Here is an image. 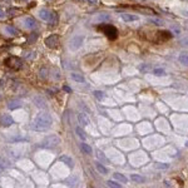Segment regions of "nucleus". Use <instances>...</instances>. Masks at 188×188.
I'll list each match as a JSON object with an SVG mask.
<instances>
[{
	"mask_svg": "<svg viewBox=\"0 0 188 188\" xmlns=\"http://www.w3.org/2000/svg\"><path fill=\"white\" fill-rule=\"evenodd\" d=\"M51 124H53V120H51L50 114L47 112H40L35 115L32 127L36 132H43V130L49 129L51 127Z\"/></svg>",
	"mask_w": 188,
	"mask_h": 188,
	"instance_id": "f257e3e1",
	"label": "nucleus"
},
{
	"mask_svg": "<svg viewBox=\"0 0 188 188\" xmlns=\"http://www.w3.org/2000/svg\"><path fill=\"white\" fill-rule=\"evenodd\" d=\"M51 174L55 178H65L69 174V167L64 164L63 162H59L58 164H55L51 168Z\"/></svg>",
	"mask_w": 188,
	"mask_h": 188,
	"instance_id": "f03ea898",
	"label": "nucleus"
},
{
	"mask_svg": "<svg viewBox=\"0 0 188 188\" xmlns=\"http://www.w3.org/2000/svg\"><path fill=\"white\" fill-rule=\"evenodd\" d=\"M62 143V139L57 134H50V136L45 137L42 142V147L44 148H48V149H51V148H57V147Z\"/></svg>",
	"mask_w": 188,
	"mask_h": 188,
	"instance_id": "7ed1b4c3",
	"label": "nucleus"
},
{
	"mask_svg": "<svg viewBox=\"0 0 188 188\" xmlns=\"http://www.w3.org/2000/svg\"><path fill=\"white\" fill-rule=\"evenodd\" d=\"M53 158H54V156L50 154L49 152H39L35 156L36 162H39V164L42 166V167H48L49 163L53 160Z\"/></svg>",
	"mask_w": 188,
	"mask_h": 188,
	"instance_id": "20e7f679",
	"label": "nucleus"
},
{
	"mask_svg": "<svg viewBox=\"0 0 188 188\" xmlns=\"http://www.w3.org/2000/svg\"><path fill=\"white\" fill-rule=\"evenodd\" d=\"M83 43H84V35H74L69 40V49L72 51H77L83 47Z\"/></svg>",
	"mask_w": 188,
	"mask_h": 188,
	"instance_id": "39448f33",
	"label": "nucleus"
},
{
	"mask_svg": "<svg viewBox=\"0 0 188 188\" xmlns=\"http://www.w3.org/2000/svg\"><path fill=\"white\" fill-rule=\"evenodd\" d=\"M20 23H21V26L24 29H26V30H32V29H34L36 26V23H35L34 18H32V17H24V18H21Z\"/></svg>",
	"mask_w": 188,
	"mask_h": 188,
	"instance_id": "423d86ee",
	"label": "nucleus"
},
{
	"mask_svg": "<svg viewBox=\"0 0 188 188\" xmlns=\"http://www.w3.org/2000/svg\"><path fill=\"white\" fill-rule=\"evenodd\" d=\"M38 17L42 20H44V21H50V20H53V13L49 9L43 8V9H40L38 11Z\"/></svg>",
	"mask_w": 188,
	"mask_h": 188,
	"instance_id": "0eeeda50",
	"label": "nucleus"
},
{
	"mask_svg": "<svg viewBox=\"0 0 188 188\" xmlns=\"http://www.w3.org/2000/svg\"><path fill=\"white\" fill-rule=\"evenodd\" d=\"M13 123H14V118H13L10 114H3L0 117V124L4 127H10Z\"/></svg>",
	"mask_w": 188,
	"mask_h": 188,
	"instance_id": "6e6552de",
	"label": "nucleus"
},
{
	"mask_svg": "<svg viewBox=\"0 0 188 188\" xmlns=\"http://www.w3.org/2000/svg\"><path fill=\"white\" fill-rule=\"evenodd\" d=\"M33 103H34V105L36 107V108H39V109H45L47 108V103H45L44 98L40 97V96L34 97L33 98Z\"/></svg>",
	"mask_w": 188,
	"mask_h": 188,
	"instance_id": "1a4fd4ad",
	"label": "nucleus"
},
{
	"mask_svg": "<svg viewBox=\"0 0 188 188\" xmlns=\"http://www.w3.org/2000/svg\"><path fill=\"white\" fill-rule=\"evenodd\" d=\"M126 23H133V21H138L139 20V17L138 15H134V14H129V13H123L122 15H120Z\"/></svg>",
	"mask_w": 188,
	"mask_h": 188,
	"instance_id": "9d476101",
	"label": "nucleus"
},
{
	"mask_svg": "<svg viewBox=\"0 0 188 188\" xmlns=\"http://www.w3.org/2000/svg\"><path fill=\"white\" fill-rule=\"evenodd\" d=\"M111 20V15L107 14V13H100V14H98L96 18L93 19L94 23H107Z\"/></svg>",
	"mask_w": 188,
	"mask_h": 188,
	"instance_id": "9b49d317",
	"label": "nucleus"
},
{
	"mask_svg": "<svg viewBox=\"0 0 188 188\" xmlns=\"http://www.w3.org/2000/svg\"><path fill=\"white\" fill-rule=\"evenodd\" d=\"M2 30L8 36H15L18 34V30L15 28H13V26H10V25H4L3 28H2Z\"/></svg>",
	"mask_w": 188,
	"mask_h": 188,
	"instance_id": "f8f14e48",
	"label": "nucleus"
},
{
	"mask_svg": "<svg viewBox=\"0 0 188 188\" xmlns=\"http://www.w3.org/2000/svg\"><path fill=\"white\" fill-rule=\"evenodd\" d=\"M58 40H59L58 35H50V36H48V38L45 39V44H47V47L53 48V47H55V45H57Z\"/></svg>",
	"mask_w": 188,
	"mask_h": 188,
	"instance_id": "ddd939ff",
	"label": "nucleus"
},
{
	"mask_svg": "<svg viewBox=\"0 0 188 188\" xmlns=\"http://www.w3.org/2000/svg\"><path fill=\"white\" fill-rule=\"evenodd\" d=\"M78 119H79V123H80L82 127H90V122H89V119H88V117L85 114L80 113L78 115Z\"/></svg>",
	"mask_w": 188,
	"mask_h": 188,
	"instance_id": "4468645a",
	"label": "nucleus"
},
{
	"mask_svg": "<svg viewBox=\"0 0 188 188\" xmlns=\"http://www.w3.org/2000/svg\"><path fill=\"white\" fill-rule=\"evenodd\" d=\"M70 78L74 80L75 83H80V84L85 83V78H84V75H82L80 73H72V74H70Z\"/></svg>",
	"mask_w": 188,
	"mask_h": 188,
	"instance_id": "2eb2a0df",
	"label": "nucleus"
},
{
	"mask_svg": "<svg viewBox=\"0 0 188 188\" xmlns=\"http://www.w3.org/2000/svg\"><path fill=\"white\" fill-rule=\"evenodd\" d=\"M18 166L24 169V171H30L33 169V163L30 162V160H20V162L18 163Z\"/></svg>",
	"mask_w": 188,
	"mask_h": 188,
	"instance_id": "dca6fc26",
	"label": "nucleus"
},
{
	"mask_svg": "<svg viewBox=\"0 0 188 188\" xmlns=\"http://www.w3.org/2000/svg\"><path fill=\"white\" fill-rule=\"evenodd\" d=\"M21 100H18V99H13L8 103V108L9 109H18V108H21Z\"/></svg>",
	"mask_w": 188,
	"mask_h": 188,
	"instance_id": "f3484780",
	"label": "nucleus"
},
{
	"mask_svg": "<svg viewBox=\"0 0 188 188\" xmlns=\"http://www.w3.org/2000/svg\"><path fill=\"white\" fill-rule=\"evenodd\" d=\"M60 162H63L64 164H66L69 168H73L74 167V162H73V159L69 156H62L60 157Z\"/></svg>",
	"mask_w": 188,
	"mask_h": 188,
	"instance_id": "a211bd4d",
	"label": "nucleus"
},
{
	"mask_svg": "<svg viewBox=\"0 0 188 188\" xmlns=\"http://www.w3.org/2000/svg\"><path fill=\"white\" fill-rule=\"evenodd\" d=\"M178 62L183 66H188V53H179L178 55Z\"/></svg>",
	"mask_w": 188,
	"mask_h": 188,
	"instance_id": "6ab92c4d",
	"label": "nucleus"
},
{
	"mask_svg": "<svg viewBox=\"0 0 188 188\" xmlns=\"http://www.w3.org/2000/svg\"><path fill=\"white\" fill-rule=\"evenodd\" d=\"M113 178L119 181V182H122V183H127V181H128V178L126 176H123L122 173H119V172H114L113 173Z\"/></svg>",
	"mask_w": 188,
	"mask_h": 188,
	"instance_id": "aec40b11",
	"label": "nucleus"
},
{
	"mask_svg": "<svg viewBox=\"0 0 188 188\" xmlns=\"http://www.w3.org/2000/svg\"><path fill=\"white\" fill-rule=\"evenodd\" d=\"M80 149H82V152L84 154H92L93 153V149H92V147L87 143H80Z\"/></svg>",
	"mask_w": 188,
	"mask_h": 188,
	"instance_id": "412c9836",
	"label": "nucleus"
},
{
	"mask_svg": "<svg viewBox=\"0 0 188 188\" xmlns=\"http://www.w3.org/2000/svg\"><path fill=\"white\" fill-rule=\"evenodd\" d=\"M153 75L154 77H158V78H160V77H167V73H166V70L163 69V68H154L153 69Z\"/></svg>",
	"mask_w": 188,
	"mask_h": 188,
	"instance_id": "4be33fe9",
	"label": "nucleus"
},
{
	"mask_svg": "<svg viewBox=\"0 0 188 188\" xmlns=\"http://www.w3.org/2000/svg\"><path fill=\"white\" fill-rule=\"evenodd\" d=\"M96 168H97V171L99 172V173H102L103 174V176H105V174H108V169H107L103 164H100L99 162H97L96 163Z\"/></svg>",
	"mask_w": 188,
	"mask_h": 188,
	"instance_id": "5701e85b",
	"label": "nucleus"
},
{
	"mask_svg": "<svg viewBox=\"0 0 188 188\" xmlns=\"http://www.w3.org/2000/svg\"><path fill=\"white\" fill-rule=\"evenodd\" d=\"M75 133H77V136L82 139V141H85L87 139V136H85V133H84V130L80 128V127H77L75 128Z\"/></svg>",
	"mask_w": 188,
	"mask_h": 188,
	"instance_id": "b1692460",
	"label": "nucleus"
},
{
	"mask_svg": "<svg viewBox=\"0 0 188 188\" xmlns=\"http://www.w3.org/2000/svg\"><path fill=\"white\" fill-rule=\"evenodd\" d=\"M130 179L132 181H136V182H138V183H143L144 181H145V178L144 177H142V176H139V174H132L130 176Z\"/></svg>",
	"mask_w": 188,
	"mask_h": 188,
	"instance_id": "393cba45",
	"label": "nucleus"
},
{
	"mask_svg": "<svg viewBox=\"0 0 188 188\" xmlns=\"http://www.w3.org/2000/svg\"><path fill=\"white\" fill-rule=\"evenodd\" d=\"M97 158H98V160H100V162H103V163H105L107 162V157H105V154L102 152V151H97Z\"/></svg>",
	"mask_w": 188,
	"mask_h": 188,
	"instance_id": "a878e982",
	"label": "nucleus"
},
{
	"mask_svg": "<svg viewBox=\"0 0 188 188\" xmlns=\"http://www.w3.org/2000/svg\"><path fill=\"white\" fill-rule=\"evenodd\" d=\"M94 96H96V98L98 100H103L105 98V93L102 92V90H96V92H94Z\"/></svg>",
	"mask_w": 188,
	"mask_h": 188,
	"instance_id": "bb28decb",
	"label": "nucleus"
},
{
	"mask_svg": "<svg viewBox=\"0 0 188 188\" xmlns=\"http://www.w3.org/2000/svg\"><path fill=\"white\" fill-rule=\"evenodd\" d=\"M156 167L158 169H168L169 168V164L168 163H163V162H159V163L156 164Z\"/></svg>",
	"mask_w": 188,
	"mask_h": 188,
	"instance_id": "cd10ccee",
	"label": "nucleus"
},
{
	"mask_svg": "<svg viewBox=\"0 0 188 188\" xmlns=\"http://www.w3.org/2000/svg\"><path fill=\"white\" fill-rule=\"evenodd\" d=\"M179 45H181L182 48H188V36H187V38H182V39L179 40Z\"/></svg>",
	"mask_w": 188,
	"mask_h": 188,
	"instance_id": "c85d7f7f",
	"label": "nucleus"
},
{
	"mask_svg": "<svg viewBox=\"0 0 188 188\" xmlns=\"http://www.w3.org/2000/svg\"><path fill=\"white\" fill-rule=\"evenodd\" d=\"M15 119H17V120H25V119H26V113L23 111V112H21V115H19V113L17 112V114H15Z\"/></svg>",
	"mask_w": 188,
	"mask_h": 188,
	"instance_id": "c756f323",
	"label": "nucleus"
},
{
	"mask_svg": "<svg viewBox=\"0 0 188 188\" xmlns=\"http://www.w3.org/2000/svg\"><path fill=\"white\" fill-rule=\"evenodd\" d=\"M107 186L113 187V188H120V187H122L119 183H117V182H114V181H108V182H107Z\"/></svg>",
	"mask_w": 188,
	"mask_h": 188,
	"instance_id": "7c9ffc66",
	"label": "nucleus"
},
{
	"mask_svg": "<svg viewBox=\"0 0 188 188\" xmlns=\"http://www.w3.org/2000/svg\"><path fill=\"white\" fill-rule=\"evenodd\" d=\"M149 23H153L156 25H163V21L160 20V19H156V18H151L149 19Z\"/></svg>",
	"mask_w": 188,
	"mask_h": 188,
	"instance_id": "2f4dec72",
	"label": "nucleus"
},
{
	"mask_svg": "<svg viewBox=\"0 0 188 188\" xmlns=\"http://www.w3.org/2000/svg\"><path fill=\"white\" fill-rule=\"evenodd\" d=\"M5 17H6V14H5V11L0 8V19H5Z\"/></svg>",
	"mask_w": 188,
	"mask_h": 188,
	"instance_id": "473e14b6",
	"label": "nucleus"
},
{
	"mask_svg": "<svg viewBox=\"0 0 188 188\" xmlns=\"http://www.w3.org/2000/svg\"><path fill=\"white\" fill-rule=\"evenodd\" d=\"M172 30L174 32V34H176V35H179V33H181V30L177 29V28H172Z\"/></svg>",
	"mask_w": 188,
	"mask_h": 188,
	"instance_id": "72a5a7b5",
	"label": "nucleus"
},
{
	"mask_svg": "<svg viewBox=\"0 0 188 188\" xmlns=\"http://www.w3.org/2000/svg\"><path fill=\"white\" fill-rule=\"evenodd\" d=\"M87 2H88L89 4H96V3H97V0H87Z\"/></svg>",
	"mask_w": 188,
	"mask_h": 188,
	"instance_id": "f704fd0d",
	"label": "nucleus"
},
{
	"mask_svg": "<svg viewBox=\"0 0 188 188\" xmlns=\"http://www.w3.org/2000/svg\"><path fill=\"white\" fill-rule=\"evenodd\" d=\"M164 186H166V187H171V183H169V181H164Z\"/></svg>",
	"mask_w": 188,
	"mask_h": 188,
	"instance_id": "c9c22d12",
	"label": "nucleus"
},
{
	"mask_svg": "<svg viewBox=\"0 0 188 188\" xmlns=\"http://www.w3.org/2000/svg\"><path fill=\"white\" fill-rule=\"evenodd\" d=\"M42 77H43V78H45V69H43V70H42Z\"/></svg>",
	"mask_w": 188,
	"mask_h": 188,
	"instance_id": "e433bc0d",
	"label": "nucleus"
},
{
	"mask_svg": "<svg viewBox=\"0 0 188 188\" xmlns=\"http://www.w3.org/2000/svg\"><path fill=\"white\" fill-rule=\"evenodd\" d=\"M186 147H187V148H188V141H187V143H186Z\"/></svg>",
	"mask_w": 188,
	"mask_h": 188,
	"instance_id": "4c0bfd02",
	"label": "nucleus"
},
{
	"mask_svg": "<svg viewBox=\"0 0 188 188\" xmlns=\"http://www.w3.org/2000/svg\"><path fill=\"white\" fill-rule=\"evenodd\" d=\"M0 100H2V96H0Z\"/></svg>",
	"mask_w": 188,
	"mask_h": 188,
	"instance_id": "58836bf2",
	"label": "nucleus"
}]
</instances>
